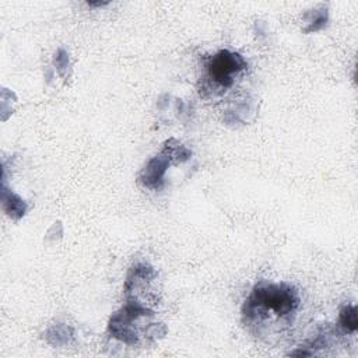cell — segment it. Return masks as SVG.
Wrapping results in <instances>:
<instances>
[{"mask_svg": "<svg viewBox=\"0 0 358 358\" xmlns=\"http://www.w3.org/2000/svg\"><path fill=\"white\" fill-rule=\"evenodd\" d=\"M299 308L301 296L292 284L260 281L242 305V323L253 337L270 341L294 324Z\"/></svg>", "mask_w": 358, "mask_h": 358, "instance_id": "obj_1", "label": "cell"}, {"mask_svg": "<svg viewBox=\"0 0 358 358\" xmlns=\"http://www.w3.org/2000/svg\"><path fill=\"white\" fill-rule=\"evenodd\" d=\"M248 69L242 55L221 49L206 59L199 77V94L203 99H215L225 95L241 80Z\"/></svg>", "mask_w": 358, "mask_h": 358, "instance_id": "obj_2", "label": "cell"}, {"mask_svg": "<svg viewBox=\"0 0 358 358\" xmlns=\"http://www.w3.org/2000/svg\"><path fill=\"white\" fill-rule=\"evenodd\" d=\"M154 315L155 313L151 308L136 301L126 299V305L110 316L108 331L113 338L122 341L123 344L136 345L141 338V333H144V336L148 338L157 336V324L148 329L141 326L143 319L152 317Z\"/></svg>", "mask_w": 358, "mask_h": 358, "instance_id": "obj_3", "label": "cell"}, {"mask_svg": "<svg viewBox=\"0 0 358 358\" xmlns=\"http://www.w3.org/2000/svg\"><path fill=\"white\" fill-rule=\"evenodd\" d=\"M190 151L178 143L176 140L171 138L165 143L162 151L152 157L144 168L138 173V183L151 190H159L164 186V178L168 166L179 162H185L190 158Z\"/></svg>", "mask_w": 358, "mask_h": 358, "instance_id": "obj_4", "label": "cell"}, {"mask_svg": "<svg viewBox=\"0 0 358 358\" xmlns=\"http://www.w3.org/2000/svg\"><path fill=\"white\" fill-rule=\"evenodd\" d=\"M157 280V271L145 264L137 263L134 264L126 278L124 282V294L127 301H136L150 308L148 302L155 299L157 294L152 291V284Z\"/></svg>", "mask_w": 358, "mask_h": 358, "instance_id": "obj_5", "label": "cell"}, {"mask_svg": "<svg viewBox=\"0 0 358 358\" xmlns=\"http://www.w3.org/2000/svg\"><path fill=\"white\" fill-rule=\"evenodd\" d=\"M338 324L345 334H355L358 329V317H357V306L352 303H347L340 309Z\"/></svg>", "mask_w": 358, "mask_h": 358, "instance_id": "obj_6", "label": "cell"}, {"mask_svg": "<svg viewBox=\"0 0 358 358\" xmlns=\"http://www.w3.org/2000/svg\"><path fill=\"white\" fill-rule=\"evenodd\" d=\"M310 18L306 21L308 27L305 28V32H315L322 29L327 22V10L322 6L320 8L312 10V13L308 14Z\"/></svg>", "mask_w": 358, "mask_h": 358, "instance_id": "obj_7", "label": "cell"}]
</instances>
